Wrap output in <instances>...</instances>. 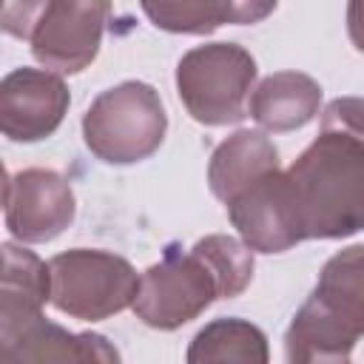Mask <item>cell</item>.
<instances>
[{
  "mask_svg": "<svg viewBox=\"0 0 364 364\" xmlns=\"http://www.w3.org/2000/svg\"><path fill=\"white\" fill-rule=\"evenodd\" d=\"M145 17L173 34H210L230 23V0H139Z\"/></svg>",
  "mask_w": 364,
  "mask_h": 364,
  "instance_id": "16",
  "label": "cell"
},
{
  "mask_svg": "<svg viewBox=\"0 0 364 364\" xmlns=\"http://www.w3.org/2000/svg\"><path fill=\"white\" fill-rule=\"evenodd\" d=\"M284 173L304 239H344L364 230L361 139L338 128H321Z\"/></svg>",
  "mask_w": 364,
  "mask_h": 364,
  "instance_id": "1",
  "label": "cell"
},
{
  "mask_svg": "<svg viewBox=\"0 0 364 364\" xmlns=\"http://www.w3.org/2000/svg\"><path fill=\"white\" fill-rule=\"evenodd\" d=\"M48 0H6L3 3V31L20 40H31Z\"/></svg>",
  "mask_w": 364,
  "mask_h": 364,
  "instance_id": "18",
  "label": "cell"
},
{
  "mask_svg": "<svg viewBox=\"0 0 364 364\" xmlns=\"http://www.w3.org/2000/svg\"><path fill=\"white\" fill-rule=\"evenodd\" d=\"M111 0H48L34 34L37 63L57 74L82 71L100 51Z\"/></svg>",
  "mask_w": 364,
  "mask_h": 364,
  "instance_id": "6",
  "label": "cell"
},
{
  "mask_svg": "<svg viewBox=\"0 0 364 364\" xmlns=\"http://www.w3.org/2000/svg\"><path fill=\"white\" fill-rule=\"evenodd\" d=\"M117 350L94 333H68L60 324L37 316L17 333L0 338V361H117Z\"/></svg>",
  "mask_w": 364,
  "mask_h": 364,
  "instance_id": "10",
  "label": "cell"
},
{
  "mask_svg": "<svg viewBox=\"0 0 364 364\" xmlns=\"http://www.w3.org/2000/svg\"><path fill=\"white\" fill-rule=\"evenodd\" d=\"M51 301V273L31 250L11 242L3 245L0 276V338L17 333L23 324L43 316V304Z\"/></svg>",
  "mask_w": 364,
  "mask_h": 364,
  "instance_id": "11",
  "label": "cell"
},
{
  "mask_svg": "<svg viewBox=\"0 0 364 364\" xmlns=\"http://www.w3.org/2000/svg\"><path fill=\"white\" fill-rule=\"evenodd\" d=\"M168 117L156 88L139 80L102 91L82 117V136L94 156L108 165L148 159L165 139Z\"/></svg>",
  "mask_w": 364,
  "mask_h": 364,
  "instance_id": "2",
  "label": "cell"
},
{
  "mask_svg": "<svg viewBox=\"0 0 364 364\" xmlns=\"http://www.w3.org/2000/svg\"><path fill=\"white\" fill-rule=\"evenodd\" d=\"M68 100L60 74L48 68H14L0 82V128L14 142L46 139L63 122Z\"/></svg>",
  "mask_w": 364,
  "mask_h": 364,
  "instance_id": "9",
  "label": "cell"
},
{
  "mask_svg": "<svg viewBox=\"0 0 364 364\" xmlns=\"http://www.w3.org/2000/svg\"><path fill=\"white\" fill-rule=\"evenodd\" d=\"M347 34L358 51H364V0L347 3Z\"/></svg>",
  "mask_w": 364,
  "mask_h": 364,
  "instance_id": "21",
  "label": "cell"
},
{
  "mask_svg": "<svg viewBox=\"0 0 364 364\" xmlns=\"http://www.w3.org/2000/svg\"><path fill=\"white\" fill-rule=\"evenodd\" d=\"M279 168V151L262 131H236L210 156L208 182L216 199L228 202L262 173Z\"/></svg>",
  "mask_w": 364,
  "mask_h": 364,
  "instance_id": "13",
  "label": "cell"
},
{
  "mask_svg": "<svg viewBox=\"0 0 364 364\" xmlns=\"http://www.w3.org/2000/svg\"><path fill=\"white\" fill-rule=\"evenodd\" d=\"M256 60L236 43L191 48L176 65V88L188 114L202 125H230L247 114Z\"/></svg>",
  "mask_w": 364,
  "mask_h": 364,
  "instance_id": "3",
  "label": "cell"
},
{
  "mask_svg": "<svg viewBox=\"0 0 364 364\" xmlns=\"http://www.w3.org/2000/svg\"><path fill=\"white\" fill-rule=\"evenodd\" d=\"M219 296V282L208 262L191 247L168 250L162 262L151 264L139 276V290L134 299V313L156 330H176L196 318Z\"/></svg>",
  "mask_w": 364,
  "mask_h": 364,
  "instance_id": "5",
  "label": "cell"
},
{
  "mask_svg": "<svg viewBox=\"0 0 364 364\" xmlns=\"http://www.w3.org/2000/svg\"><path fill=\"white\" fill-rule=\"evenodd\" d=\"M321 105V85L301 71H276L264 77L247 102V114L270 134L307 125Z\"/></svg>",
  "mask_w": 364,
  "mask_h": 364,
  "instance_id": "12",
  "label": "cell"
},
{
  "mask_svg": "<svg viewBox=\"0 0 364 364\" xmlns=\"http://www.w3.org/2000/svg\"><path fill=\"white\" fill-rule=\"evenodd\" d=\"M74 219V191L46 168L6 176V228L14 239L37 245L60 236Z\"/></svg>",
  "mask_w": 364,
  "mask_h": 364,
  "instance_id": "8",
  "label": "cell"
},
{
  "mask_svg": "<svg viewBox=\"0 0 364 364\" xmlns=\"http://www.w3.org/2000/svg\"><path fill=\"white\" fill-rule=\"evenodd\" d=\"M276 9V0H230V23L247 26L264 20Z\"/></svg>",
  "mask_w": 364,
  "mask_h": 364,
  "instance_id": "20",
  "label": "cell"
},
{
  "mask_svg": "<svg viewBox=\"0 0 364 364\" xmlns=\"http://www.w3.org/2000/svg\"><path fill=\"white\" fill-rule=\"evenodd\" d=\"M228 213L242 242L259 253H282L293 245L304 242L296 199L287 182V173L273 168L233 193L228 202Z\"/></svg>",
  "mask_w": 364,
  "mask_h": 364,
  "instance_id": "7",
  "label": "cell"
},
{
  "mask_svg": "<svg viewBox=\"0 0 364 364\" xmlns=\"http://www.w3.org/2000/svg\"><path fill=\"white\" fill-rule=\"evenodd\" d=\"M193 250L213 270L222 299H236L250 284V279H253V253L245 242H239L233 236H225V233H213V236L199 239L193 245Z\"/></svg>",
  "mask_w": 364,
  "mask_h": 364,
  "instance_id": "17",
  "label": "cell"
},
{
  "mask_svg": "<svg viewBox=\"0 0 364 364\" xmlns=\"http://www.w3.org/2000/svg\"><path fill=\"white\" fill-rule=\"evenodd\" d=\"M191 364L202 361H267V338L259 327L242 318H219L196 333L191 350Z\"/></svg>",
  "mask_w": 364,
  "mask_h": 364,
  "instance_id": "15",
  "label": "cell"
},
{
  "mask_svg": "<svg viewBox=\"0 0 364 364\" xmlns=\"http://www.w3.org/2000/svg\"><path fill=\"white\" fill-rule=\"evenodd\" d=\"M321 128H338L364 142V100L361 97H338L321 114Z\"/></svg>",
  "mask_w": 364,
  "mask_h": 364,
  "instance_id": "19",
  "label": "cell"
},
{
  "mask_svg": "<svg viewBox=\"0 0 364 364\" xmlns=\"http://www.w3.org/2000/svg\"><path fill=\"white\" fill-rule=\"evenodd\" d=\"M310 299L355 338L364 336V245L327 259Z\"/></svg>",
  "mask_w": 364,
  "mask_h": 364,
  "instance_id": "14",
  "label": "cell"
},
{
  "mask_svg": "<svg viewBox=\"0 0 364 364\" xmlns=\"http://www.w3.org/2000/svg\"><path fill=\"white\" fill-rule=\"evenodd\" d=\"M51 304L71 318L102 321L134 304L139 290L136 270L114 253L74 247L48 262Z\"/></svg>",
  "mask_w": 364,
  "mask_h": 364,
  "instance_id": "4",
  "label": "cell"
}]
</instances>
